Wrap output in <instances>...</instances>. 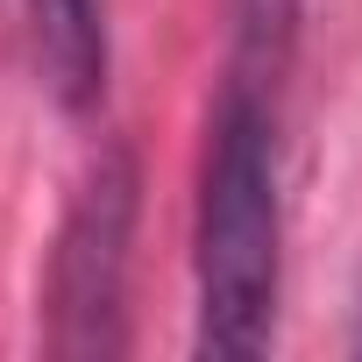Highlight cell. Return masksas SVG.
<instances>
[{"instance_id": "cell-1", "label": "cell", "mask_w": 362, "mask_h": 362, "mask_svg": "<svg viewBox=\"0 0 362 362\" xmlns=\"http://www.w3.org/2000/svg\"><path fill=\"white\" fill-rule=\"evenodd\" d=\"M192 284H199V334H192L199 355L242 362L270 348L284 291V206H277V135L256 78H235L206 128Z\"/></svg>"}, {"instance_id": "cell-2", "label": "cell", "mask_w": 362, "mask_h": 362, "mask_svg": "<svg viewBox=\"0 0 362 362\" xmlns=\"http://www.w3.org/2000/svg\"><path fill=\"white\" fill-rule=\"evenodd\" d=\"M142 214V170L128 142H107L57 221L43 270V348L50 355H121L128 348V242Z\"/></svg>"}, {"instance_id": "cell-3", "label": "cell", "mask_w": 362, "mask_h": 362, "mask_svg": "<svg viewBox=\"0 0 362 362\" xmlns=\"http://www.w3.org/2000/svg\"><path fill=\"white\" fill-rule=\"evenodd\" d=\"M22 15L36 78L57 93V107H93L107 86V22H100V0H8Z\"/></svg>"}]
</instances>
